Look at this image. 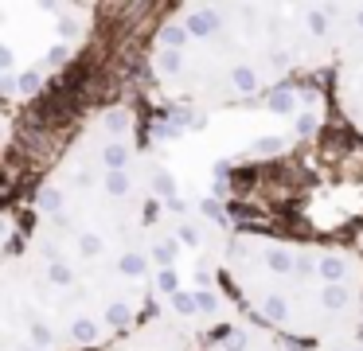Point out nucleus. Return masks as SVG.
<instances>
[{
  "label": "nucleus",
  "instance_id": "f257e3e1",
  "mask_svg": "<svg viewBox=\"0 0 363 351\" xmlns=\"http://www.w3.org/2000/svg\"><path fill=\"white\" fill-rule=\"evenodd\" d=\"M328 62H340V4H176L149 47L157 90L188 109L242 106Z\"/></svg>",
  "mask_w": 363,
  "mask_h": 351
},
{
  "label": "nucleus",
  "instance_id": "f03ea898",
  "mask_svg": "<svg viewBox=\"0 0 363 351\" xmlns=\"http://www.w3.org/2000/svg\"><path fill=\"white\" fill-rule=\"evenodd\" d=\"M223 285L250 320L301 347L363 340V250L274 230H230Z\"/></svg>",
  "mask_w": 363,
  "mask_h": 351
},
{
  "label": "nucleus",
  "instance_id": "7ed1b4c3",
  "mask_svg": "<svg viewBox=\"0 0 363 351\" xmlns=\"http://www.w3.org/2000/svg\"><path fill=\"white\" fill-rule=\"evenodd\" d=\"M203 340H207V332L191 328L188 320H180L176 312L157 308L152 316H145L133 332L118 335V340L102 351H199Z\"/></svg>",
  "mask_w": 363,
  "mask_h": 351
},
{
  "label": "nucleus",
  "instance_id": "20e7f679",
  "mask_svg": "<svg viewBox=\"0 0 363 351\" xmlns=\"http://www.w3.org/2000/svg\"><path fill=\"white\" fill-rule=\"evenodd\" d=\"M199 351H301V347L289 340H281V335L269 332V328H262L258 320H250V316H230L207 335Z\"/></svg>",
  "mask_w": 363,
  "mask_h": 351
},
{
  "label": "nucleus",
  "instance_id": "39448f33",
  "mask_svg": "<svg viewBox=\"0 0 363 351\" xmlns=\"http://www.w3.org/2000/svg\"><path fill=\"white\" fill-rule=\"evenodd\" d=\"M336 106L344 113L347 129L363 140V62L336 67Z\"/></svg>",
  "mask_w": 363,
  "mask_h": 351
},
{
  "label": "nucleus",
  "instance_id": "423d86ee",
  "mask_svg": "<svg viewBox=\"0 0 363 351\" xmlns=\"http://www.w3.org/2000/svg\"><path fill=\"white\" fill-rule=\"evenodd\" d=\"M363 62V4H340V62Z\"/></svg>",
  "mask_w": 363,
  "mask_h": 351
}]
</instances>
